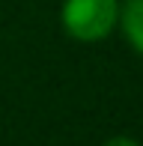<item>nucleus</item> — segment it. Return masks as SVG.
<instances>
[{
	"instance_id": "obj_1",
	"label": "nucleus",
	"mask_w": 143,
	"mask_h": 146,
	"mask_svg": "<svg viewBox=\"0 0 143 146\" xmlns=\"http://www.w3.org/2000/svg\"><path fill=\"white\" fill-rule=\"evenodd\" d=\"M63 27L77 42H99L119 24V0H66Z\"/></svg>"
},
{
	"instance_id": "obj_2",
	"label": "nucleus",
	"mask_w": 143,
	"mask_h": 146,
	"mask_svg": "<svg viewBox=\"0 0 143 146\" xmlns=\"http://www.w3.org/2000/svg\"><path fill=\"white\" fill-rule=\"evenodd\" d=\"M119 27L131 48L143 57V0H125L119 3Z\"/></svg>"
},
{
	"instance_id": "obj_3",
	"label": "nucleus",
	"mask_w": 143,
	"mask_h": 146,
	"mask_svg": "<svg viewBox=\"0 0 143 146\" xmlns=\"http://www.w3.org/2000/svg\"><path fill=\"white\" fill-rule=\"evenodd\" d=\"M105 146H140L134 137H113V140H107Z\"/></svg>"
}]
</instances>
